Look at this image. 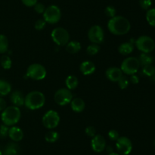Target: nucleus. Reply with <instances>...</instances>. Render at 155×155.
Listing matches in <instances>:
<instances>
[{
  "mask_svg": "<svg viewBox=\"0 0 155 155\" xmlns=\"http://www.w3.org/2000/svg\"><path fill=\"white\" fill-rule=\"evenodd\" d=\"M139 61L140 65L142 66H145V65H152L153 62H154V58L149 54V53H142V54L139 56Z\"/></svg>",
  "mask_w": 155,
  "mask_h": 155,
  "instance_id": "5701e85b",
  "label": "nucleus"
},
{
  "mask_svg": "<svg viewBox=\"0 0 155 155\" xmlns=\"http://www.w3.org/2000/svg\"><path fill=\"white\" fill-rule=\"evenodd\" d=\"M47 71L45 67L39 63L31 64L27 68V76L33 80L40 81L46 77Z\"/></svg>",
  "mask_w": 155,
  "mask_h": 155,
  "instance_id": "423d86ee",
  "label": "nucleus"
},
{
  "mask_svg": "<svg viewBox=\"0 0 155 155\" xmlns=\"http://www.w3.org/2000/svg\"><path fill=\"white\" fill-rule=\"evenodd\" d=\"M91 147L95 152L100 153L106 147V141L101 135H95L91 141Z\"/></svg>",
  "mask_w": 155,
  "mask_h": 155,
  "instance_id": "ddd939ff",
  "label": "nucleus"
},
{
  "mask_svg": "<svg viewBox=\"0 0 155 155\" xmlns=\"http://www.w3.org/2000/svg\"><path fill=\"white\" fill-rule=\"evenodd\" d=\"M21 116V112L19 108L15 106L6 107L2 111L1 115L2 121L3 124L8 126H14L19 122Z\"/></svg>",
  "mask_w": 155,
  "mask_h": 155,
  "instance_id": "7ed1b4c3",
  "label": "nucleus"
},
{
  "mask_svg": "<svg viewBox=\"0 0 155 155\" xmlns=\"http://www.w3.org/2000/svg\"><path fill=\"white\" fill-rule=\"evenodd\" d=\"M81 50V44L76 40L69 41L66 45V51L70 54H76Z\"/></svg>",
  "mask_w": 155,
  "mask_h": 155,
  "instance_id": "6ab92c4d",
  "label": "nucleus"
},
{
  "mask_svg": "<svg viewBox=\"0 0 155 155\" xmlns=\"http://www.w3.org/2000/svg\"><path fill=\"white\" fill-rule=\"evenodd\" d=\"M65 84H66L67 88L71 91L75 90L79 84L78 78L75 75H69L67 77L65 80Z\"/></svg>",
  "mask_w": 155,
  "mask_h": 155,
  "instance_id": "4be33fe9",
  "label": "nucleus"
},
{
  "mask_svg": "<svg viewBox=\"0 0 155 155\" xmlns=\"http://www.w3.org/2000/svg\"><path fill=\"white\" fill-rule=\"evenodd\" d=\"M8 126H6V125L5 124L1 125V126H0V138H6V137L8 135Z\"/></svg>",
  "mask_w": 155,
  "mask_h": 155,
  "instance_id": "473e14b6",
  "label": "nucleus"
},
{
  "mask_svg": "<svg viewBox=\"0 0 155 155\" xmlns=\"http://www.w3.org/2000/svg\"><path fill=\"white\" fill-rule=\"evenodd\" d=\"M146 20L150 25L155 27V9H148L147 11Z\"/></svg>",
  "mask_w": 155,
  "mask_h": 155,
  "instance_id": "cd10ccee",
  "label": "nucleus"
},
{
  "mask_svg": "<svg viewBox=\"0 0 155 155\" xmlns=\"http://www.w3.org/2000/svg\"><path fill=\"white\" fill-rule=\"evenodd\" d=\"M85 132H86V135L91 138H93L96 135V129L94 126H88V127H86Z\"/></svg>",
  "mask_w": 155,
  "mask_h": 155,
  "instance_id": "4c0bfd02",
  "label": "nucleus"
},
{
  "mask_svg": "<svg viewBox=\"0 0 155 155\" xmlns=\"http://www.w3.org/2000/svg\"><path fill=\"white\" fill-rule=\"evenodd\" d=\"M51 37L53 42L58 46H63L70 41V34L66 29L63 27H56L51 31Z\"/></svg>",
  "mask_w": 155,
  "mask_h": 155,
  "instance_id": "39448f33",
  "label": "nucleus"
},
{
  "mask_svg": "<svg viewBox=\"0 0 155 155\" xmlns=\"http://www.w3.org/2000/svg\"><path fill=\"white\" fill-rule=\"evenodd\" d=\"M88 38L92 43H101L104 40V33L102 27L99 25H94L91 27L88 32Z\"/></svg>",
  "mask_w": 155,
  "mask_h": 155,
  "instance_id": "f8f14e48",
  "label": "nucleus"
},
{
  "mask_svg": "<svg viewBox=\"0 0 155 155\" xmlns=\"http://www.w3.org/2000/svg\"><path fill=\"white\" fill-rule=\"evenodd\" d=\"M19 146L15 143H10L5 147L4 155H19Z\"/></svg>",
  "mask_w": 155,
  "mask_h": 155,
  "instance_id": "412c9836",
  "label": "nucleus"
},
{
  "mask_svg": "<svg viewBox=\"0 0 155 155\" xmlns=\"http://www.w3.org/2000/svg\"><path fill=\"white\" fill-rule=\"evenodd\" d=\"M154 147H155V141H154Z\"/></svg>",
  "mask_w": 155,
  "mask_h": 155,
  "instance_id": "a18cd8bd",
  "label": "nucleus"
},
{
  "mask_svg": "<svg viewBox=\"0 0 155 155\" xmlns=\"http://www.w3.org/2000/svg\"><path fill=\"white\" fill-rule=\"evenodd\" d=\"M45 102V95L38 91H31L25 96L24 106L29 109L36 110L44 106Z\"/></svg>",
  "mask_w": 155,
  "mask_h": 155,
  "instance_id": "f03ea898",
  "label": "nucleus"
},
{
  "mask_svg": "<svg viewBox=\"0 0 155 155\" xmlns=\"http://www.w3.org/2000/svg\"><path fill=\"white\" fill-rule=\"evenodd\" d=\"M33 7H34V11L37 14H43L44 12H45V9H46L42 3H38V2L36 3Z\"/></svg>",
  "mask_w": 155,
  "mask_h": 155,
  "instance_id": "e433bc0d",
  "label": "nucleus"
},
{
  "mask_svg": "<svg viewBox=\"0 0 155 155\" xmlns=\"http://www.w3.org/2000/svg\"><path fill=\"white\" fill-rule=\"evenodd\" d=\"M116 148L120 154L129 155L133 150L131 140L127 137H120L116 141Z\"/></svg>",
  "mask_w": 155,
  "mask_h": 155,
  "instance_id": "9b49d317",
  "label": "nucleus"
},
{
  "mask_svg": "<svg viewBox=\"0 0 155 155\" xmlns=\"http://www.w3.org/2000/svg\"><path fill=\"white\" fill-rule=\"evenodd\" d=\"M60 122V115L55 110H48L42 117V124L46 129H53Z\"/></svg>",
  "mask_w": 155,
  "mask_h": 155,
  "instance_id": "1a4fd4ad",
  "label": "nucleus"
},
{
  "mask_svg": "<svg viewBox=\"0 0 155 155\" xmlns=\"http://www.w3.org/2000/svg\"><path fill=\"white\" fill-rule=\"evenodd\" d=\"M101 48L98 44L92 43L91 45L88 46L86 48V53L90 56H95V55L98 54V52L100 51Z\"/></svg>",
  "mask_w": 155,
  "mask_h": 155,
  "instance_id": "c85d7f7f",
  "label": "nucleus"
},
{
  "mask_svg": "<svg viewBox=\"0 0 155 155\" xmlns=\"http://www.w3.org/2000/svg\"><path fill=\"white\" fill-rule=\"evenodd\" d=\"M8 136L12 141L18 142V141H21L23 139L24 132H23L22 129H20L19 127L12 126L8 130Z\"/></svg>",
  "mask_w": 155,
  "mask_h": 155,
  "instance_id": "f3484780",
  "label": "nucleus"
},
{
  "mask_svg": "<svg viewBox=\"0 0 155 155\" xmlns=\"http://www.w3.org/2000/svg\"><path fill=\"white\" fill-rule=\"evenodd\" d=\"M107 28L114 35H124L130 30L131 24L125 17L114 16L110 18L107 22Z\"/></svg>",
  "mask_w": 155,
  "mask_h": 155,
  "instance_id": "f257e3e1",
  "label": "nucleus"
},
{
  "mask_svg": "<svg viewBox=\"0 0 155 155\" xmlns=\"http://www.w3.org/2000/svg\"><path fill=\"white\" fill-rule=\"evenodd\" d=\"M6 108V102L3 98L0 97V111H3Z\"/></svg>",
  "mask_w": 155,
  "mask_h": 155,
  "instance_id": "a19ab883",
  "label": "nucleus"
},
{
  "mask_svg": "<svg viewBox=\"0 0 155 155\" xmlns=\"http://www.w3.org/2000/svg\"><path fill=\"white\" fill-rule=\"evenodd\" d=\"M71 106L73 111L76 112H81L84 110L86 107L84 100L80 97H76L73 99L71 102Z\"/></svg>",
  "mask_w": 155,
  "mask_h": 155,
  "instance_id": "a211bd4d",
  "label": "nucleus"
},
{
  "mask_svg": "<svg viewBox=\"0 0 155 155\" xmlns=\"http://www.w3.org/2000/svg\"><path fill=\"white\" fill-rule=\"evenodd\" d=\"M45 26H46V22L45 21V20L39 19L36 21L34 27L35 29H36L37 30H42L45 28Z\"/></svg>",
  "mask_w": 155,
  "mask_h": 155,
  "instance_id": "72a5a7b5",
  "label": "nucleus"
},
{
  "mask_svg": "<svg viewBox=\"0 0 155 155\" xmlns=\"http://www.w3.org/2000/svg\"><path fill=\"white\" fill-rule=\"evenodd\" d=\"M142 73L145 74V76L148 77H152L155 74V68L152 65H145L142 68Z\"/></svg>",
  "mask_w": 155,
  "mask_h": 155,
  "instance_id": "c756f323",
  "label": "nucleus"
},
{
  "mask_svg": "<svg viewBox=\"0 0 155 155\" xmlns=\"http://www.w3.org/2000/svg\"><path fill=\"white\" fill-rule=\"evenodd\" d=\"M140 66L141 65L138 58L128 57L123 61L120 69L124 74L132 75V74H135L138 72Z\"/></svg>",
  "mask_w": 155,
  "mask_h": 155,
  "instance_id": "20e7f679",
  "label": "nucleus"
},
{
  "mask_svg": "<svg viewBox=\"0 0 155 155\" xmlns=\"http://www.w3.org/2000/svg\"><path fill=\"white\" fill-rule=\"evenodd\" d=\"M54 100L59 106H65L73 100V94L71 90L68 88H61L54 94Z\"/></svg>",
  "mask_w": 155,
  "mask_h": 155,
  "instance_id": "9d476101",
  "label": "nucleus"
},
{
  "mask_svg": "<svg viewBox=\"0 0 155 155\" xmlns=\"http://www.w3.org/2000/svg\"><path fill=\"white\" fill-rule=\"evenodd\" d=\"M95 65L91 61H84L80 65V70L84 75H90L95 71Z\"/></svg>",
  "mask_w": 155,
  "mask_h": 155,
  "instance_id": "2eb2a0df",
  "label": "nucleus"
},
{
  "mask_svg": "<svg viewBox=\"0 0 155 155\" xmlns=\"http://www.w3.org/2000/svg\"><path fill=\"white\" fill-rule=\"evenodd\" d=\"M59 138V134L55 131H50L47 132L45 135V140L47 142L54 143L57 141Z\"/></svg>",
  "mask_w": 155,
  "mask_h": 155,
  "instance_id": "a878e982",
  "label": "nucleus"
},
{
  "mask_svg": "<svg viewBox=\"0 0 155 155\" xmlns=\"http://www.w3.org/2000/svg\"><path fill=\"white\" fill-rule=\"evenodd\" d=\"M151 0H139V5L144 10H148L151 6Z\"/></svg>",
  "mask_w": 155,
  "mask_h": 155,
  "instance_id": "f704fd0d",
  "label": "nucleus"
},
{
  "mask_svg": "<svg viewBox=\"0 0 155 155\" xmlns=\"http://www.w3.org/2000/svg\"><path fill=\"white\" fill-rule=\"evenodd\" d=\"M133 50H134V46L132 43L130 42H125L121 43L118 47V51L121 55L124 56H127L130 55V53H133Z\"/></svg>",
  "mask_w": 155,
  "mask_h": 155,
  "instance_id": "aec40b11",
  "label": "nucleus"
},
{
  "mask_svg": "<svg viewBox=\"0 0 155 155\" xmlns=\"http://www.w3.org/2000/svg\"><path fill=\"white\" fill-rule=\"evenodd\" d=\"M21 2L27 7H33L37 3V0H21Z\"/></svg>",
  "mask_w": 155,
  "mask_h": 155,
  "instance_id": "58836bf2",
  "label": "nucleus"
},
{
  "mask_svg": "<svg viewBox=\"0 0 155 155\" xmlns=\"http://www.w3.org/2000/svg\"><path fill=\"white\" fill-rule=\"evenodd\" d=\"M107 151H108L109 153H112L113 152V149H112L111 147H110V146H108V147H107Z\"/></svg>",
  "mask_w": 155,
  "mask_h": 155,
  "instance_id": "79ce46f5",
  "label": "nucleus"
},
{
  "mask_svg": "<svg viewBox=\"0 0 155 155\" xmlns=\"http://www.w3.org/2000/svg\"><path fill=\"white\" fill-rule=\"evenodd\" d=\"M104 13H105L106 16H107L108 18H114V16H116V9L114 6H107L105 8V10H104Z\"/></svg>",
  "mask_w": 155,
  "mask_h": 155,
  "instance_id": "2f4dec72",
  "label": "nucleus"
},
{
  "mask_svg": "<svg viewBox=\"0 0 155 155\" xmlns=\"http://www.w3.org/2000/svg\"><path fill=\"white\" fill-rule=\"evenodd\" d=\"M61 18V12L57 5H51L45 9L43 13V19L46 23L54 24L58 22Z\"/></svg>",
  "mask_w": 155,
  "mask_h": 155,
  "instance_id": "0eeeda50",
  "label": "nucleus"
},
{
  "mask_svg": "<svg viewBox=\"0 0 155 155\" xmlns=\"http://www.w3.org/2000/svg\"><path fill=\"white\" fill-rule=\"evenodd\" d=\"M108 138H110L111 141H117V140L120 138L119 132L117 130H115V129L110 130L108 132Z\"/></svg>",
  "mask_w": 155,
  "mask_h": 155,
  "instance_id": "c9c22d12",
  "label": "nucleus"
},
{
  "mask_svg": "<svg viewBox=\"0 0 155 155\" xmlns=\"http://www.w3.org/2000/svg\"><path fill=\"white\" fill-rule=\"evenodd\" d=\"M109 155H120L118 153H114V152H112V153H109Z\"/></svg>",
  "mask_w": 155,
  "mask_h": 155,
  "instance_id": "37998d69",
  "label": "nucleus"
},
{
  "mask_svg": "<svg viewBox=\"0 0 155 155\" xmlns=\"http://www.w3.org/2000/svg\"><path fill=\"white\" fill-rule=\"evenodd\" d=\"M105 75L110 81L117 82L123 76V71L118 67H110L106 70Z\"/></svg>",
  "mask_w": 155,
  "mask_h": 155,
  "instance_id": "4468645a",
  "label": "nucleus"
},
{
  "mask_svg": "<svg viewBox=\"0 0 155 155\" xmlns=\"http://www.w3.org/2000/svg\"><path fill=\"white\" fill-rule=\"evenodd\" d=\"M0 64H1L2 67L3 68H5V69H9V68H11L12 65V59H11V58L8 56L4 55V56H2L1 57Z\"/></svg>",
  "mask_w": 155,
  "mask_h": 155,
  "instance_id": "bb28decb",
  "label": "nucleus"
},
{
  "mask_svg": "<svg viewBox=\"0 0 155 155\" xmlns=\"http://www.w3.org/2000/svg\"><path fill=\"white\" fill-rule=\"evenodd\" d=\"M12 91V86L8 81L0 79V97L8 95Z\"/></svg>",
  "mask_w": 155,
  "mask_h": 155,
  "instance_id": "b1692460",
  "label": "nucleus"
},
{
  "mask_svg": "<svg viewBox=\"0 0 155 155\" xmlns=\"http://www.w3.org/2000/svg\"><path fill=\"white\" fill-rule=\"evenodd\" d=\"M117 82H118V85H119L120 88L124 90V89H126V88L129 86L130 80H129L128 78H127V76L123 75Z\"/></svg>",
  "mask_w": 155,
  "mask_h": 155,
  "instance_id": "7c9ffc66",
  "label": "nucleus"
},
{
  "mask_svg": "<svg viewBox=\"0 0 155 155\" xmlns=\"http://www.w3.org/2000/svg\"><path fill=\"white\" fill-rule=\"evenodd\" d=\"M0 155H2V152L1 150H0Z\"/></svg>",
  "mask_w": 155,
  "mask_h": 155,
  "instance_id": "c03bdc74",
  "label": "nucleus"
},
{
  "mask_svg": "<svg viewBox=\"0 0 155 155\" xmlns=\"http://www.w3.org/2000/svg\"><path fill=\"white\" fill-rule=\"evenodd\" d=\"M8 49V40L5 35L0 34V53H6Z\"/></svg>",
  "mask_w": 155,
  "mask_h": 155,
  "instance_id": "393cba45",
  "label": "nucleus"
},
{
  "mask_svg": "<svg viewBox=\"0 0 155 155\" xmlns=\"http://www.w3.org/2000/svg\"><path fill=\"white\" fill-rule=\"evenodd\" d=\"M24 99H25V97L24 96L23 93L19 91H14L10 96V100L12 104L18 107L24 105Z\"/></svg>",
  "mask_w": 155,
  "mask_h": 155,
  "instance_id": "dca6fc26",
  "label": "nucleus"
},
{
  "mask_svg": "<svg viewBox=\"0 0 155 155\" xmlns=\"http://www.w3.org/2000/svg\"><path fill=\"white\" fill-rule=\"evenodd\" d=\"M136 46L142 53H150L154 50L155 43L154 40L150 36L143 35L141 36L135 41Z\"/></svg>",
  "mask_w": 155,
  "mask_h": 155,
  "instance_id": "6e6552de",
  "label": "nucleus"
},
{
  "mask_svg": "<svg viewBox=\"0 0 155 155\" xmlns=\"http://www.w3.org/2000/svg\"><path fill=\"white\" fill-rule=\"evenodd\" d=\"M130 81L131 83L133 84H139V78L138 77L136 74H132L131 77H130Z\"/></svg>",
  "mask_w": 155,
  "mask_h": 155,
  "instance_id": "ea45409f",
  "label": "nucleus"
}]
</instances>
